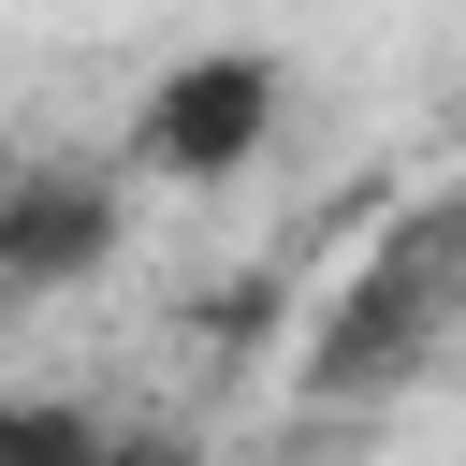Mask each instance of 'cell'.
<instances>
[{"label":"cell","mask_w":466,"mask_h":466,"mask_svg":"<svg viewBox=\"0 0 466 466\" xmlns=\"http://www.w3.org/2000/svg\"><path fill=\"white\" fill-rule=\"evenodd\" d=\"M437 350H466V204H422L350 262L306 335V393H408Z\"/></svg>","instance_id":"obj_1"},{"label":"cell","mask_w":466,"mask_h":466,"mask_svg":"<svg viewBox=\"0 0 466 466\" xmlns=\"http://www.w3.org/2000/svg\"><path fill=\"white\" fill-rule=\"evenodd\" d=\"M277 102H291V73H277L262 44H204V58H175V73L131 102V175L218 189V175H248V160L277 146Z\"/></svg>","instance_id":"obj_2"},{"label":"cell","mask_w":466,"mask_h":466,"mask_svg":"<svg viewBox=\"0 0 466 466\" xmlns=\"http://www.w3.org/2000/svg\"><path fill=\"white\" fill-rule=\"evenodd\" d=\"M116 248V175L87 160H15V233H0V291H58Z\"/></svg>","instance_id":"obj_3"},{"label":"cell","mask_w":466,"mask_h":466,"mask_svg":"<svg viewBox=\"0 0 466 466\" xmlns=\"http://www.w3.org/2000/svg\"><path fill=\"white\" fill-rule=\"evenodd\" d=\"M0 466H102V422L58 393H0Z\"/></svg>","instance_id":"obj_4"},{"label":"cell","mask_w":466,"mask_h":466,"mask_svg":"<svg viewBox=\"0 0 466 466\" xmlns=\"http://www.w3.org/2000/svg\"><path fill=\"white\" fill-rule=\"evenodd\" d=\"M102 466H175V451H116V437H102Z\"/></svg>","instance_id":"obj_5"},{"label":"cell","mask_w":466,"mask_h":466,"mask_svg":"<svg viewBox=\"0 0 466 466\" xmlns=\"http://www.w3.org/2000/svg\"><path fill=\"white\" fill-rule=\"evenodd\" d=\"M0 233H15V160H0Z\"/></svg>","instance_id":"obj_6"}]
</instances>
